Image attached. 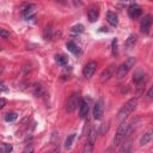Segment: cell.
<instances>
[{"label":"cell","instance_id":"1","mask_svg":"<svg viewBox=\"0 0 153 153\" xmlns=\"http://www.w3.org/2000/svg\"><path fill=\"white\" fill-rule=\"evenodd\" d=\"M136 104H138L136 98H132V99H129V100L127 102V103L118 110V113H117V118L121 120V121H123L126 117H128V116L135 110Z\"/></svg>","mask_w":153,"mask_h":153},{"label":"cell","instance_id":"2","mask_svg":"<svg viewBox=\"0 0 153 153\" xmlns=\"http://www.w3.org/2000/svg\"><path fill=\"white\" fill-rule=\"evenodd\" d=\"M136 64V59L135 57H128L123 64H121L120 65V67L117 68V71H116V78L117 79H122V78H125L127 74H128V72L134 67V65Z\"/></svg>","mask_w":153,"mask_h":153},{"label":"cell","instance_id":"3","mask_svg":"<svg viewBox=\"0 0 153 153\" xmlns=\"http://www.w3.org/2000/svg\"><path fill=\"white\" fill-rule=\"evenodd\" d=\"M128 130H129V123L123 120L122 121V123L120 125L117 132H116L115 138H114V145L115 146H120L122 142H123V140L128 135Z\"/></svg>","mask_w":153,"mask_h":153},{"label":"cell","instance_id":"4","mask_svg":"<svg viewBox=\"0 0 153 153\" xmlns=\"http://www.w3.org/2000/svg\"><path fill=\"white\" fill-rule=\"evenodd\" d=\"M80 103H81L80 95L78 92L72 93V96L69 97V99L67 100V103H66V111L68 114H72L73 111L77 109V107L80 105Z\"/></svg>","mask_w":153,"mask_h":153},{"label":"cell","instance_id":"5","mask_svg":"<svg viewBox=\"0 0 153 153\" xmlns=\"http://www.w3.org/2000/svg\"><path fill=\"white\" fill-rule=\"evenodd\" d=\"M145 81H146V75H145L144 72L138 71V72L134 73V75H133V83L135 84V89H136V92L138 93H140L141 90L144 89Z\"/></svg>","mask_w":153,"mask_h":153},{"label":"cell","instance_id":"6","mask_svg":"<svg viewBox=\"0 0 153 153\" xmlns=\"http://www.w3.org/2000/svg\"><path fill=\"white\" fill-rule=\"evenodd\" d=\"M152 23H153V17H152V15L145 16L144 19L141 20V24H140V31H141V34L147 35L150 33V29L152 26Z\"/></svg>","mask_w":153,"mask_h":153},{"label":"cell","instance_id":"7","mask_svg":"<svg viewBox=\"0 0 153 153\" xmlns=\"http://www.w3.org/2000/svg\"><path fill=\"white\" fill-rule=\"evenodd\" d=\"M115 71H116V65L115 64H110L104 71H103V73L100 74V81H108L111 77L114 75V73H115Z\"/></svg>","mask_w":153,"mask_h":153},{"label":"cell","instance_id":"8","mask_svg":"<svg viewBox=\"0 0 153 153\" xmlns=\"http://www.w3.org/2000/svg\"><path fill=\"white\" fill-rule=\"evenodd\" d=\"M96 68H97V62H96V61H90V62L86 64L85 67H84V71H83L84 77L86 79L91 78L93 75V73L96 72Z\"/></svg>","mask_w":153,"mask_h":153},{"label":"cell","instance_id":"9","mask_svg":"<svg viewBox=\"0 0 153 153\" xmlns=\"http://www.w3.org/2000/svg\"><path fill=\"white\" fill-rule=\"evenodd\" d=\"M103 113H104L103 99H98V102L95 104V108H93V117H95V120H100L102 117H103Z\"/></svg>","mask_w":153,"mask_h":153},{"label":"cell","instance_id":"10","mask_svg":"<svg viewBox=\"0 0 153 153\" xmlns=\"http://www.w3.org/2000/svg\"><path fill=\"white\" fill-rule=\"evenodd\" d=\"M87 17H89V20L91 23L96 22L99 17V7L97 5H91L87 10Z\"/></svg>","mask_w":153,"mask_h":153},{"label":"cell","instance_id":"11","mask_svg":"<svg viewBox=\"0 0 153 153\" xmlns=\"http://www.w3.org/2000/svg\"><path fill=\"white\" fill-rule=\"evenodd\" d=\"M95 142H96V139H95V132L91 130L90 134H89V138L86 140V144L84 146V152L85 153H90L93 151V146H95Z\"/></svg>","mask_w":153,"mask_h":153},{"label":"cell","instance_id":"12","mask_svg":"<svg viewBox=\"0 0 153 153\" xmlns=\"http://www.w3.org/2000/svg\"><path fill=\"white\" fill-rule=\"evenodd\" d=\"M141 13H142V10H141V7H140L139 5L133 4V5H130V6L128 7V16H129L132 19L139 18V17L141 16Z\"/></svg>","mask_w":153,"mask_h":153},{"label":"cell","instance_id":"13","mask_svg":"<svg viewBox=\"0 0 153 153\" xmlns=\"http://www.w3.org/2000/svg\"><path fill=\"white\" fill-rule=\"evenodd\" d=\"M35 6L34 5H26V7H24L23 10H22V13H23V16H24V18L26 19V20H29V19H34L35 18V15H34V12H35Z\"/></svg>","mask_w":153,"mask_h":153},{"label":"cell","instance_id":"14","mask_svg":"<svg viewBox=\"0 0 153 153\" xmlns=\"http://www.w3.org/2000/svg\"><path fill=\"white\" fill-rule=\"evenodd\" d=\"M79 116L81 118H86L87 114H89V103L85 100H81V103L79 105Z\"/></svg>","mask_w":153,"mask_h":153},{"label":"cell","instance_id":"15","mask_svg":"<svg viewBox=\"0 0 153 153\" xmlns=\"http://www.w3.org/2000/svg\"><path fill=\"white\" fill-rule=\"evenodd\" d=\"M107 20H108V23L110 25H113V26H117L118 25V17L115 12H111L109 11L107 13Z\"/></svg>","mask_w":153,"mask_h":153},{"label":"cell","instance_id":"16","mask_svg":"<svg viewBox=\"0 0 153 153\" xmlns=\"http://www.w3.org/2000/svg\"><path fill=\"white\" fill-rule=\"evenodd\" d=\"M136 39H138L136 35H134V34L129 35V37L126 39V42H125L126 49H127V50H130L132 48H134V46H135V43H136Z\"/></svg>","mask_w":153,"mask_h":153},{"label":"cell","instance_id":"17","mask_svg":"<svg viewBox=\"0 0 153 153\" xmlns=\"http://www.w3.org/2000/svg\"><path fill=\"white\" fill-rule=\"evenodd\" d=\"M152 139H153V129H151V130H147L146 133L141 136V139H140V145H141V146L147 145V144H148V142H150Z\"/></svg>","mask_w":153,"mask_h":153},{"label":"cell","instance_id":"18","mask_svg":"<svg viewBox=\"0 0 153 153\" xmlns=\"http://www.w3.org/2000/svg\"><path fill=\"white\" fill-rule=\"evenodd\" d=\"M66 47H67V49L69 50V52L72 53V54H74V55H80V54H81L80 48H79L74 42H67Z\"/></svg>","mask_w":153,"mask_h":153},{"label":"cell","instance_id":"19","mask_svg":"<svg viewBox=\"0 0 153 153\" xmlns=\"http://www.w3.org/2000/svg\"><path fill=\"white\" fill-rule=\"evenodd\" d=\"M34 95L36 97H43L46 95V90L41 84H35L34 85Z\"/></svg>","mask_w":153,"mask_h":153},{"label":"cell","instance_id":"20","mask_svg":"<svg viewBox=\"0 0 153 153\" xmlns=\"http://www.w3.org/2000/svg\"><path fill=\"white\" fill-rule=\"evenodd\" d=\"M43 37H44L46 41H50V39L53 38V29H52V26H50V25H47L44 28V30H43Z\"/></svg>","mask_w":153,"mask_h":153},{"label":"cell","instance_id":"21","mask_svg":"<svg viewBox=\"0 0 153 153\" xmlns=\"http://www.w3.org/2000/svg\"><path fill=\"white\" fill-rule=\"evenodd\" d=\"M55 61L57 62V65H60V66H66L68 64V59L65 55H56L55 56Z\"/></svg>","mask_w":153,"mask_h":153},{"label":"cell","instance_id":"22","mask_svg":"<svg viewBox=\"0 0 153 153\" xmlns=\"http://www.w3.org/2000/svg\"><path fill=\"white\" fill-rule=\"evenodd\" d=\"M75 136H77V134L75 133H73V134H71V135H68L67 136V139H66V141H65V148H71V146H72V144H73V141H74V139H75Z\"/></svg>","mask_w":153,"mask_h":153},{"label":"cell","instance_id":"23","mask_svg":"<svg viewBox=\"0 0 153 153\" xmlns=\"http://www.w3.org/2000/svg\"><path fill=\"white\" fill-rule=\"evenodd\" d=\"M133 4H135V0H120L118 6L120 7H129Z\"/></svg>","mask_w":153,"mask_h":153},{"label":"cell","instance_id":"24","mask_svg":"<svg viewBox=\"0 0 153 153\" xmlns=\"http://www.w3.org/2000/svg\"><path fill=\"white\" fill-rule=\"evenodd\" d=\"M72 33L73 34H83L84 33V25L83 24H77L72 28Z\"/></svg>","mask_w":153,"mask_h":153},{"label":"cell","instance_id":"25","mask_svg":"<svg viewBox=\"0 0 153 153\" xmlns=\"http://www.w3.org/2000/svg\"><path fill=\"white\" fill-rule=\"evenodd\" d=\"M117 38H114L113 39V43H111V47H113V54L114 55H117L118 54V44H117Z\"/></svg>","mask_w":153,"mask_h":153},{"label":"cell","instance_id":"26","mask_svg":"<svg viewBox=\"0 0 153 153\" xmlns=\"http://www.w3.org/2000/svg\"><path fill=\"white\" fill-rule=\"evenodd\" d=\"M17 118V114L16 113H8L5 115V121L7 122H13Z\"/></svg>","mask_w":153,"mask_h":153},{"label":"cell","instance_id":"27","mask_svg":"<svg viewBox=\"0 0 153 153\" xmlns=\"http://www.w3.org/2000/svg\"><path fill=\"white\" fill-rule=\"evenodd\" d=\"M1 151L3 153H10L12 151V146L8 144H1Z\"/></svg>","mask_w":153,"mask_h":153},{"label":"cell","instance_id":"28","mask_svg":"<svg viewBox=\"0 0 153 153\" xmlns=\"http://www.w3.org/2000/svg\"><path fill=\"white\" fill-rule=\"evenodd\" d=\"M0 36H1V38H10V33H7L5 29H1L0 30Z\"/></svg>","mask_w":153,"mask_h":153},{"label":"cell","instance_id":"29","mask_svg":"<svg viewBox=\"0 0 153 153\" xmlns=\"http://www.w3.org/2000/svg\"><path fill=\"white\" fill-rule=\"evenodd\" d=\"M147 98H148V99H152V98H153V86L148 90V92H147Z\"/></svg>","mask_w":153,"mask_h":153},{"label":"cell","instance_id":"30","mask_svg":"<svg viewBox=\"0 0 153 153\" xmlns=\"http://www.w3.org/2000/svg\"><path fill=\"white\" fill-rule=\"evenodd\" d=\"M6 104V99L5 98H1V100H0V108H4Z\"/></svg>","mask_w":153,"mask_h":153},{"label":"cell","instance_id":"31","mask_svg":"<svg viewBox=\"0 0 153 153\" xmlns=\"http://www.w3.org/2000/svg\"><path fill=\"white\" fill-rule=\"evenodd\" d=\"M107 128H108V123H107V125L104 123L103 126H102V134H104V130L107 132Z\"/></svg>","mask_w":153,"mask_h":153},{"label":"cell","instance_id":"32","mask_svg":"<svg viewBox=\"0 0 153 153\" xmlns=\"http://www.w3.org/2000/svg\"><path fill=\"white\" fill-rule=\"evenodd\" d=\"M55 1H57V3H60V4H64V5L67 4V0H55Z\"/></svg>","mask_w":153,"mask_h":153},{"label":"cell","instance_id":"33","mask_svg":"<svg viewBox=\"0 0 153 153\" xmlns=\"http://www.w3.org/2000/svg\"><path fill=\"white\" fill-rule=\"evenodd\" d=\"M1 89H3V91H5V90H6V87H5V84H4V83H1Z\"/></svg>","mask_w":153,"mask_h":153},{"label":"cell","instance_id":"34","mask_svg":"<svg viewBox=\"0 0 153 153\" xmlns=\"http://www.w3.org/2000/svg\"><path fill=\"white\" fill-rule=\"evenodd\" d=\"M152 1H153V0H152Z\"/></svg>","mask_w":153,"mask_h":153}]
</instances>
